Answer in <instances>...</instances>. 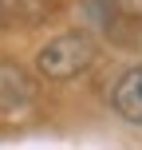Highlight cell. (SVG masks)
Returning <instances> with one entry per match:
<instances>
[{"mask_svg":"<svg viewBox=\"0 0 142 150\" xmlns=\"http://www.w3.org/2000/svg\"><path fill=\"white\" fill-rule=\"evenodd\" d=\"M111 103H114V111H119L126 122L142 127V63H138V67H130L119 83H114Z\"/></svg>","mask_w":142,"mask_h":150,"instance_id":"3","label":"cell"},{"mask_svg":"<svg viewBox=\"0 0 142 150\" xmlns=\"http://www.w3.org/2000/svg\"><path fill=\"white\" fill-rule=\"evenodd\" d=\"M91 16L114 44L122 47L142 44V0H91Z\"/></svg>","mask_w":142,"mask_h":150,"instance_id":"2","label":"cell"},{"mask_svg":"<svg viewBox=\"0 0 142 150\" xmlns=\"http://www.w3.org/2000/svg\"><path fill=\"white\" fill-rule=\"evenodd\" d=\"M91 59H95V44H91V36H83V32H67V36H55L52 44L40 52L36 67L47 75V79H75V75H83L91 67Z\"/></svg>","mask_w":142,"mask_h":150,"instance_id":"1","label":"cell"},{"mask_svg":"<svg viewBox=\"0 0 142 150\" xmlns=\"http://www.w3.org/2000/svg\"><path fill=\"white\" fill-rule=\"evenodd\" d=\"M47 16L44 0H0V20L4 24H36Z\"/></svg>","mask_w":142,"mask_h":150,"instance_id":"4","label":"cell"}]
</instances>
